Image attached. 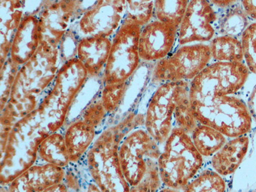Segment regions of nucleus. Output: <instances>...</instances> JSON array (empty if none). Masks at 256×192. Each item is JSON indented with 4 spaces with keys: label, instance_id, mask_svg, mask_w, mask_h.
I'll return each mask as SVG.
<instances>
[{
    "label": "nucleus",
    "instance_id": "nucleus-1",
    "mask_svg": "<svg viewBox=\"0 0 256 192\" xmlns=\"http://www.w3.org/2000/svg\"><path fill=\"white\" fill-rule=\"evenodd\" d=\"M61 166L54 164L36 166L28 168L12 182V186L22 184L20 191H46L54 185L59 184L64 177Z\"/></svg>",
    "mask_w": 256,
    "mask_h": 192
},
{
    "label": "nucleus",
    "instance_id": "nucleus-2",
    "mask_svg": "<svg viewBox=\"0 0 256 192\" xmlns=\"http://www.w3.org/2000/svg\"><path fill=\"white\" fill-rule=\"evenodd\" d=\"M94 136L93 126L79 122L68 128L65 142L70 161L76 162L88 150Z\"/></svg>",
    "mask_w": 256,
    "mask_h": 192
},
{
    "label": "nucleus",
    "instance_id": "nucleus-3",
    "mask_svg": "<svg viewBox=\"0 0 256 192\" xmlns=\"http://www.w3.org/2000/svg\"><path fill=\"white\" fill-rule=\"evenodd\" d=\"M40 156L49 164L65 166L70 162L65 139L59 134H54L45 138L40 144Z\"/></svg>",
    "mask_w": 256,
    "mask_h": 192
}]
</instances>
